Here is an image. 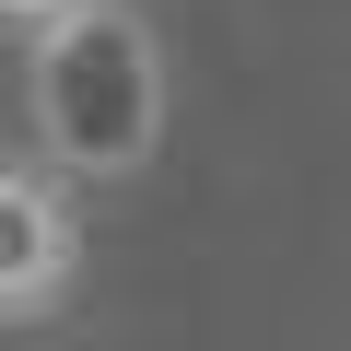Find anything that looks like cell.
Returning a JSON list of instances; mask_svg holds the SVG:
<instances>
[{"instance_id": "obj_2", "label": "cell", "mask_w": 351, "mask_h": 351, "mask_svg": "<svg viewBox=\"0 0 351 351\" xmlns=\"http://www.w3.org/2000/svg\"><path fill=\"white\" fill-rule=\"evenodd\" d=\"M0 12L36 24V36H59V24H82V12H94V0H0Z\"/></svg>"}, {"instance_id": "obj_1", "label": "cell", "mask_w": 351, "mask_h": 351, "mask_svg": "<svg viewBox=\"0 0 351 351\" xmlns=\"http://www.w3.org/2000/svg\"><path fill=\"white\" fill-rule=\"evenodd\" d=\"M71 281H82V223L59 199V176H36L12 152V164H0V316L36 328V316L71 304Z\"/></svg>"}]
</instances>
